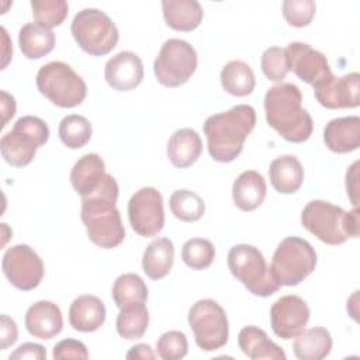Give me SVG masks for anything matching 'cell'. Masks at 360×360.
Returning a JSON list of instances; mask_svg holds the SVG:
<instances>
[{"label": "cell", "mask_w": 360, "mask_h": 360, "mask_svg": "<svg viewBox=\"0 0 360 360\" xmlns=\"http://www.w3.org/2000/svg\"><path fill=\"white\" fill-rule=\"evenodd\" d=\"M118 191L117 180L107 173L97 190L82 197L80 218L86 226L87 236L103 249H114L125 238L121 215L115 207Z\"/></svg>", "instance_id": "cell-1"}, {"label": "cell", "mask_w": 360, "mask_h": 360, "mask_svg": "<svg viewBox=\"0 0 360 360\" xmlns=\"http://www.w3.org/2000/svg\"><path fill=\"white\" fill-rule=\"evenodd\" d=\"M255 125L256 111L249 104H236L228 111L210 115L202 127L210 156L219 163L235 160Z\"/></svg>", "instance_id": "cell-2"}, {"label": "cell", "mask_w": 360, "mask_h": 360, "mask_svg": "<svg viewBox=\"0 0 360 360\" xmlns=\"http://www.w3.org/2000/svg\"><path fill=\"white\" fill-rule=\"evenodd\" d=\"M264 114L267 124L281 138L292 143L309 139L314 121L309 112L302 108V94L292 83L271 86L264 94Z\"/></svg>", "instance_id": "cell-3"}, {"label": "cell", "mask_w": 360, "mask_h": 360, "mask_svg": "<svg viewBox=\"0 0 360 360\" xmlns=\"http://www.w3.org/2000/svg\"><path fill=\"white\" fill-rule=\"evenodd\" d=\"M302 226L326 245H342L359 236V208L345 211L323 200L309 201L301 212Z\"/></svg>", "instance_id": "cell-4"}, {"label": "cell", "mask_w": 360, "mask_h": 360, "mask_svg": "<svg viewBox=\"0 0 360 360\" xmlns=\"http://www.w3.org/2000/svg\"><path fill=\"white\" fill-rule=\"evenodd\" d=\"M228 267L253 295L270 297L281 287L276 280L263 253L253 245L239 243L228 252Z\"/></svg>", "instance_id": "cell-5"}, {"label": "cell", "mask_w": 360, "mask_h": 360, "mask_svg": "<svg viewBox=\"0 0 360 360\" xmlns=\"http://www.w3.org/2000/svg\"><path fill=\"white\" fill-rule=\"evenodd\" d=\"M35 83L39 93L60 108H73L82 104L87 96V86L82 76L60 60L41 66Z\"/></svg>", "instance_id": "cell-6"}, {"label": "cell", "mask_w": 360, "mask_h": 360, "mask_svg": "<svg viewBox=\"0 0 360 360\" xmlns=\"http://www.w3.org/2000/svg\"><path fill=\"white\" fill-rule=\"evenodd\" d=\"M49 139L48 124L34 115L18 118L10 132L0 139L3 159L14 167H24L32 162L37 149L44 146Z\"/></svg>", "instance_id": "cell-7"}, {"label": "cell", "mask_w": 360, "mask_h": 360, "mask_svg": "<svg viewBox=\"0 0 360 360\" xmlns=\"http://www.w3.org/2000/svg\"><path fill=\"white\" fill-rule=\"evenodd\" d=\"M70 31L79 48L93 56L110 53L120 38L117 25L98 8L80 10L73 17Z\"/></svg>", "instance_id": "cell-8"}, {"label": "cell", "mask_w": 360, "mask_h": 360, "mask_svg": "<svg viewBox=\"0 0 360 360\" xmlns=\"http://www.w3.org/2000/svg\"><path fill=\"white\" fill-rule=\"evenodd\" d=\"M316 266V252L312 245L298 236L284 238L271 259L270 269L280 285H298Z\"/></svg>", "instance_id": "cell-9"}, {"label": "cell", "mask_w": 360, "mask_h": 360, "mask_svg": "<svg viewBox=\"0 0 360 360\" xmlns=\"http://www.w3.org/2000/svg\"><path fill=\"white\" fill-rule=\"evenodd\" d=\"M188 325L195 345L204 352L224 347L229 338V325L225 309L214 300L204 298L194 302L188 311Z\"/></svg>", "instance_id": "cell-10"}, {"label": "cell", "mask_w": 360, "mask_h": 360, "mask_svg": "<svg viewBox=\"0 0 360 360\" xmlns=\"http://www.w3.org/2000/svg\"><path fill=\"white\" fill-rule=\"evenodd\" d=\"M198 65L197 52L184 39L170 38L163 42L155 62L153 73L165 87L184 84L195 72Z\"/></svg>", "instance_id": "cell-11"}, {"label": "cell", "mask_w": 360, "mask_h": 360, "mask_svg": "<svg viewBox=\"0 0 360 360\" xmlns=\"http://www.w3.org/2000/svg\"><path fill=\"white\" fill-rule=\"evenodd\" d=\"M1 270L8 283L21 291L37 288L44 278V263L38 253L28 245L10 246L1 260Z\"/></svg>", "instance_id": "cell-12"}, {"label": "cell", "mask_w": 360, "mask_h": 360, "mask_svg": "<svg viewBox=\"0 0 360 360\" xmlns=\"http://www.w3.org/2000/svg\"><path fill=\"white\" fill-rule=\"evenodd\" d=\"M131 228L143 238L156 236L165 225L163 198L155 187H142L128 201Z\"/></svg>", "instance_id": "cell-13"}, {"label": "cell", "mask_w": 360, "mask_h": 360, "mask_svg": "<svg viewBox=\"0 0 360 360\" xmlns=\"http://www.w3.org/2000/svg\"><path fill=\"white\" fill-rule=\"evenodd\" d=\"M285 49L288 70L314 89L333 77L326 56L305 42H291Z\"/></svg>", "instance_id": "cell-14"}, {"label": "cell", "mask_w": 360, "mask_h": 360, "mask_svg": "<svg viewBox=\"0 0 360 360\" xmlns=\"http://www.w3.org/2000/svg\"><path fill=\"white\" fill-rule=\"evenodd\" d=\"M309 315V308L301 297L283 295L270 308L271 329L280 339H292L305 329Z\"/></svg>", "instance_id": "cell-15"}, {"label": "cell", "mask_w": 360, "mask_h": 360, "mask_svg": "<svg viewBox=\"0 0 360 360\" xmlns=\"http://www.w3.org/2000/svg\"><path fill=\"white\" fill-rule=\"evenodd\" d=\"M360 75L357 72L347 73L342 77H332L325 84L314 89L318 103L329 110L354 108L360 104Z\"/></svg>", "instance_id": "cell-16"}, {"label": "cell", "mask_w": 360, "mask_h": 360, "mask_svg": "<svg viewBox=\"0 0 360 360\" xmlns=\"http://www.w3.org/2000/svg\"><path fill=\"white\" fill-rule=\"evenodd\" d=\"M104 77L108 86L117 91L134 90L143 80V63L136 53L122 51L107 60Z\"/></svg>", "instance_id": "cell-17"}, {"label": "cell", "mask_w": 360, "mask_h": 360, "mask_svg": "<svg viewBox=\"0 0 360 360\" xmlns=\"http://www.w3.org/2000/svg\"><path fill=\"white\" fill-rule=\"evenodd\" d=\"M27 332L38 339L49 340L63 329L60 308L52 301H37L28 307L24 318Z\"/></svg>", "instance_id": "cell-18"}, {"label": "cell", "mask_w": 360, "mask_h": 360, "mask_svg": "<svg viewBox=\"0 0 360 360\" xmlns=\"http://www.w3.org/2000/svg\"><path fill=\"white\" fill-rule=\"evenodd\" d=\"M323 142L335 153H349L360 146V118L357 115L330 120L323 128Z\"/></svg>", "instance_id": "cell-19"}, {"label": "cell", "mask_w": 360, "mask_h": 360, "mask_svg": "<svg viewBox=\"0 0 360 360\" xmlns=\"http://www.w3.org/2000/svg\"><path fill=\"white\" fill-rule=\"evenodd\" d=\"M105 321L104 302L91 294H83L73 300L69 308V323L79 332H94Z\"/></svg>", "instance_id": "cell-20"}, {"label": "cell", "mask_w": 360, "mask_h": 360, "mask_svg": "<svg viewBox=\"0 0 360 360\" xmlns=\"http://www.w3.org/2000/svg\"><path fill=\"white\" fill-rule=\"evenodd\" d=\"M201 152L202 141L198 132L191 128H180L174 131L166 148L170 163L177 169H187L194 165Z\"/></svg>", "instance_id": "cell-21"}, {"label": "cell", "mask_w": 360, "mask_h": 360, "mask_svg": "<svg viewBox=\"0 0 360 360\" xmlns=\"http://www.w3.org/2000/svg\"><path fill=\"white\" fill-rule=\"evenodd\" d=\"M105 174V165L101 156L97 153H86L79 158L72 167L70 184L80 197H86L97 190Z\"/></svg>", "instance_id": "cell-22"}, {"label": "cell", "mask_w": 360, "mask_h": 360, "mask_svg": "<svg viewBox=\"0 0 360 360\" xmlns=\"http://www.w3.org/2000/svg\"><path fill=\"white\" fill-rule=\"evenodd\" d=\"M239 349L252 360H285L284 350L257 326H245L238 335Z\"/></svg>", "instance_id": "cell-23"}, {"label": "cell", "mask_w": 360, "mask_h": 360, "mask_svg": "<svg viewBox=\"0 0 360 360\" xmlns=\"http://www.w3.org/2000/svg\"><path fill=\"white\" fill-rule=\"evenodd\" d=\"M266 191L264 177L256 170H245L233 181L232 198L240 211L249 212L262 205Z\"/></svg>", "instance_id": "cell-24"}, {"label": "cell", "mask_w": 360, "mask_h": 360, "mask_svg": "<svg viewBox=\"0 0 360 360\" xmlns=\"http://www.w3.org/2000/svg\"><path fill=\"white\" fill-rule=\"evenodd\" d=\"M269 179L277 193L294 194L302 186L304 167L294 155H283L270 163Z\"/></svg>", "instance_id": "cell-25"}, {"label": "cell", "mask_w": 360, "mask_h": 360, "mask_svg": "<svg viewBox=\"0 0 360 360\" xmlns=\"http://www.w3.org/2000/svg\"><path fill=\"white\" fill-rule=\"evenodd\" d=\"M162 11L166 24L183 32L195 30L204 17L202 7L195 0H163Z\"/></svg>", "instance_id": "cell-26"}, {"label": "cell", "mask_w": 360, "mask_h": 360, "mask_svg": "<svg viewBox=\"0 0 360 360\" xmlns=\"http://www.w3.org/2000/svg\"><path fill=\"white\" fill-rule=\"evenodd\" d=\"M174 262V246L169 238L152 240L142 256V270L150 280L165 278Z\"/></svg>", "instance_id": "cell-27"}, {"label": "cell", "mask_w": 360, "mask_h": 360, "mask_svg": "<svg viewBox=\"0 0 360 360\" xmlns=\"http://www.w3.org/2000/svg\"><path fill=\"white\" fill-rule=\"evenodd\" d=\"M292 350L300 360H322L332 350V336L322 326L304 329L294 338Z\"/></svg>", "instance_id": "cell-28"}, {"label": "cell", "mask_w": 360, "mask_h": 360, "mask_svg": "<svg viewBox=\"0 0 360 360\" xmlns=\"http://www.w3.org/2000/svg\"><path fill=\"white\" fill-rule=\"evenodd\" d=\"M18 45L27 59H41L55 48V34L37 22H28L18 32Z\"/></svg>", "instance_id": "cell-29"}, {"label": "cell", "mask_w": 360, "mask_h": 360, "mask_svg": "<svg viewBox=\"0 0 360 360\" xmlns=\"http://www.w3.org/2000/svg\"><path fill=\"white\" fill-rule=\"evenodd\" d=\"M221 84L224 90L235 97L252 94L256 79L252 68L243 60H231L221 70Z\"/></svg>", "instance_id": "cell-30"}, {"label": "cell", "mask_w": 360, "mask_h": 360, "mask_svg": "<svg viewBox=\"0 0 360 360\" xmlns=\"http://www.w3.org/2000/svg\"><path fill=\"white\" fill-rule=\"evenodd\" d=\"M149 325V312L145 302H136L120 309L115 328L121 338L127 340L141 339Z\"/></svg>", "instance_id": "cell-31"}, {"label": "cell", "mask_w": 360, "mask_h": 360, "mask_svg": "<svg viewBox=\"0 0 360 360\" xmlns=\"http://www.w3.org/2000/svg\"><path fill=\"white\" fill-rule=\"evenodd\" d=\"M111 297L115 305L121 309L127 305L136 302H146L148 300V287L142 277L135 273H125L115 278Z\"/></svg>", "instance_id": "cell-32"}, {"label": "cell", "mask_w": 360, "mask_h": 360, "mask_svg": "<svg viewBox=\"0 0 360 360\" xmlns=\"http://www.w3.org/2000/svg\"><path fill=\"white\" fill-rule=\"evenodd\" d=\"M59 138L69 149L83 148L93 135V127L90 121L79 114H70L62 118L58 128Z\"/></svg>", "instance_id": "cell-33"}, {"label": "cell", "mask_w": 360, "mask_h": 360, "mask_svg": "<svg viewBox=\"0 0 360 360\" xmlns=\"http://www.w3.org/2000/svg\"><path fill=\"white\" fill-rule=\"evenodd\" d=\"M169 207L172 214L183 222H195L205 212L204 200L194 191L186 188L173 191L169 198Z\"/></svg>", "instance_id": "cell-34"}, {"label": "cell", "mask_w": 360, "mask_h": 360, "mask_svg": "<svg viewBox=\"0 0 360 360\" xmlns=\"http://www.w3.org/2000/svg\"><path fill=\"white\" fill-rule=\"evenodd\" d=\"M181 259L190 269L204 270L212 264L215 259V248L208 239L193 238L183 245Z\"/></svg>", "instance_id": "cell-35"}, {"label": "cell", "mask_w": 360, "mask_h": 360, "mask_svg": "<svg viewBox=\"0 0 360 360\" xmlns=\"http://www.w3.org/2000/svg\"><path fill=\"white\" fill-rule=\"evenodd\" d=\"M31 8L35 22L49 30L60 25L69 11L65 0H32Z\"/></svg>", "instance_id": "cell-36"}, {"label": "cell", "mask_w": 360, "mask_h": 360, "mask_svg": "<svg viewBox=\"0 0 360 360\" xmlns=\"http://www.w3.org/2000/svg\"><path fill=\"white\" fill-rule=\"evenodd\" d=\"M260 68L263 75L271 82H281L285 79L288 70L285 49L280 46L267 48L260 58Z\"/></svg>", "instance_id": "cell-37"}, {"label": "cell", "mask_w": 360, "mask_h": 360, "mask_svg": "<svg viewBox=\"0 0 360 360\" xmlns=\"http://www.w3.org/2000/svg\"><path fill=\"white\" fill-rule=\"evenodd\" d=\"M158 356L163 360L183 359L188 352L187 338L180 330H167L156 342Z\"/></svg>", "instance_id": "cell-38"}, {"label": "cell", "mask_w": 360, "mask_h": 360, "mask_svg": "<svg viewBox=\"0 0 360 360\" xmlns=\"http://www.w3.org/2000/svg\"><path fill=\"white\" fill-rule=\"evenodd\" d=\"M284 20L297 28L307 27L316 11V4L312 0H285L281 4Z\"/></svg>", "instance_id": "cell-39"}, {"label": "cell", "mask_w": 360, "mask_h": 360, "mask_svg": "<svg viewBox=\"0 0 360 360\" xmlns=\"http://www.w3.org/2000/svg\"><path fill=\"white\" fill-rule=\"evenodd\" d=\"M52 357L55 360H62V359H87L89 352L87 347L83 342L76 340V339H63L58 342L53 346Z\"/></svg>", "instance_id": "cell-40"}, {"label": "cell", "mask_w": 360, "mask_h": 360, "mask_svg": "<svg viewBox=\"0 0 360 360\" xmlns=\"http://www.w3.org/2000/svg\"><path fill=\"white\" fill-rule=\"evenodd\" d=\"M18 339V329L14 319L3 314L0 316V349L6 350Z\"/></svg>", "instance_id": "cell-41"}, {"label": "cell", "mask_w": 360, "mask_h": 360, "mask_svg": "<svg viewBox=\"0 0 360 360\" xmlns=\"http://www.w3.org/2000/svg\"><path fill=\"white\" fill-rule=\"evenodd\" d=\"M10 359L13 360H24V359H30V360H44L46 359V350L42 345L39 343H32V342H27L22 343L21 346H18L11 354Z\"/></svg>", "instance_id": "cell-42"}, {"label": "cell", "mask_w": 360, "mask_h": 360, "mask_svg": "<svg viewBox=\"0 0 360 360\" xmlns=\"http://www.w3.org/2000/svg\"><path fill=\"white\" fill-rule=\"evenodd\" d=\"M359 162L356 160L346 172V190H347V195L352 200V204L354 207H357V190H359V170H357Z\"/></svg>", "instance_id": "cell-43"}, {"label": "cell", "mask_w": 360, "mask_h": 360, "mask_svg": "<svg viewBox=\"0 0 360 360\" xmlns=\"http://www.w3.org/2000/svg\"><path fill=\"white\" fill-rule=\"evenodd\" d=\"M1 112H3V121H1V128L7 125V122L14 117L15 114V100L11 94L7 91H1Z\"/></svg>", "instance_id": "cell-44"}, {"label": "cell", "mask_w": 360, "mask_h": 360, "mask_svg": "<svg viewBox=\"0 0 360 360\" xmlns=\"http://www.w3.org/2000/svg\"><path fill=\"white\" fill-rule=\"evenodd\" d=\"M127 359H139V360H146V359H155L156 354L150 349L149 345L146 343H138L129 349V352L125 356Z\"/></svg>", "instance_id": "cell-45"}, {"label": "cell", "mask_w": 360, "mask_h": 360, "mask_svg": "<svg viewBox=\"0 0 360 360\" xmlns=\"http://www.w3.org/2000/svg\"><path fill=\"white\" fill-rule=\"evenodd\" d=\"M1 32H3V65H1V69H6L8 60L11 59V55H13V48H11V42L8 41V34L6 31L4 27H1Z\"/></svg>", "instance_id": "cell-46"}]
</instances>
